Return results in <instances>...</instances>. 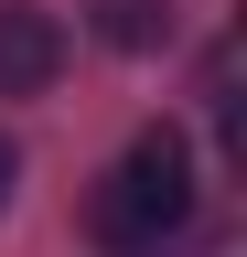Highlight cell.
Instances as JSON below:
<instances>
[{
	"label": "cell",
	"instance_id": "obj_1",
	"mask_svg": "<svg viewBox=\"0 0 247 257\" xmlns=\"http://www.w3.org/2000/svg\"><path fill=\"white\" fill-rule=\"evenodd\" d=\"M194 150H183V128H140L129 161L86 193V225H97V246L108 257H161L183 225H194Z\"/></svg>",
	"mask_w": 247,
	"mask_h": 257
},
{
	"label": "cell",
	"instance_id": "obj_2",
	"mask_svg": "<svg viewBox=\"0 0 247 257\" xmlns=\"http://www.w3.org/2000/svg\"><path fill=\"white\" fill-rule=\"evenodd\" d=\"M65 75V22L43 0H0V96H43Z\"/></svg>",
	"mask_w": 247,
	"mask_h": 257
},
{
	"label": "cell",
	"instance_id": "obj_3",
	"mask_svg": "<svg viewBox=\"0 0 247 257\" xmlns=\"http://www.w3.org/2000/svg\"><path fill=\"white\" fill-rule=\"evenodd\" d=\"M86 32L108 54H161L172 43V0H86Z\"/></svg>",
	"mask_w": 247,
	"mask_h": 257
},
{
	"label": "cell",
	"instance_id": "obj_4",
	"mask_svg": "<svg viewBox=\"0 0 247 257\" xmlns=\"http://www.w3.org/2000/svg\"><path fill=\"white\" fill-rule=\"evenodd\" d=\"M11 182H22V150H11V128H0V214H11Z\"/></svg>",
	"mask_w": 247,
	"mask_h": 257
}]
</instances>
